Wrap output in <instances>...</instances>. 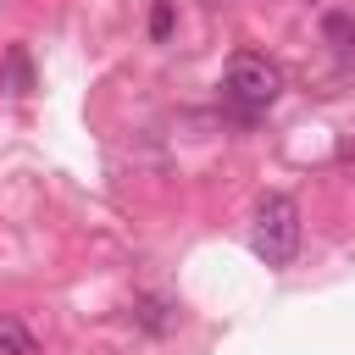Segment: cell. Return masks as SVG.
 <instances>
[{
  "label": "cell",
  "mask_w": 355,
  "mask_h": 355,
  "mask_svg": "<svg viewBox=\"0 0 355 355\" xmlns=\"http://www.w3.org/2000/svg\"><path fill=\"white\" fill-rule=\"evenodd\" d=\"M39 344H33V333L17 322V316H6L0 311V355H33Z\"/></svg>",
  "instance_id": "obj_4"
},
{
  "label": "cell",
  "mask_w": 355,
  "mask_h": 355,
  "mask_svg": "<svg viewBox=\"0 0 355 355\" xmlns=\"http://www.w3.org/2000/svg\"><path fill=\"white\" fill-rule=\"evenodd\" d=\"M139 322H144L150 333H166V327L178 322V311H172L166 300H139Z\"/></svg>",
  "instance_id": "obj_6"
},
{
  "label": "cell",
  "mask_w": 355,
  "mask_h": 355,
  "mask_svg": "<svg viewBox=\"0 0 355 355\" xmlns=\"http://www.w3.org/2000/svg\"><path fill=\"white\" fill-rule=\"evenodd\" d=\"M322 39L333 50H355V11H327L322 17Z\"/></svg>",
  "instance_id": "obj_3"
},
{
  "label": "cell",
  "mask_w": 355,
  "mask_h": 355,
  "mask_svg": "<svg viewBox=\"0 0 355 355\" xmlns=\"http://www.w3.org/2000/svg\"><path fill=\"white\" fill-rule=\"evenodd\" d=\"M277 94H283V72H277V61H266V55H255V50H244V55L227 61V72H222V100H227L233 116L255 122L261 111H272Z\"/></svg>",
  "instance_id": "obj_1"
},
{
  "label": "cell",
  "mask_w": 355,
  "mask_h": 355,
  "mask_svg": "<svg viewBox=\"0 0 355 355\" xmlns=\"http://www.w3.org/2000/svg\"><path fill=\"white\" fill-rule=\"evenodd\" d=\"M250 244L266 266H288L300 255V205L288 194H261L255 200V227H250Z\"/></svg>",
  "instance_id": "obj_2"
},
{
  "label": "cell",
  "mask_w": 355,
  "mask_h": 355,
  "mask_svg": "<svg viewBox=\"0 0 355 355\" xmlns=\"http://www.w3.org/2000/svg\"><path fill=\"white\" fill-rule=\"evenodd\" d=\"M166 28H172V11H166V6H155V17H150V33H155V39H166Z\"/></svg>",
  "instance_id": "obj_7"
},
{
  "label": "cell",
  "mask_w": 355,
  "mask_h": 355,
  "mask_svg": "<svg viewBox=\"0 0 355 355\" xmlns=\"http://www.w3.org/2000/svg\"><path fill=\"white\" fill-rule=\"evenodd\" d=\"M28 83H33L28 55H22V50H11V55H6V72H0V89H6V94H28Z\"/></svg>",
  "instance_id": "obj_5"
}]
</instances>
